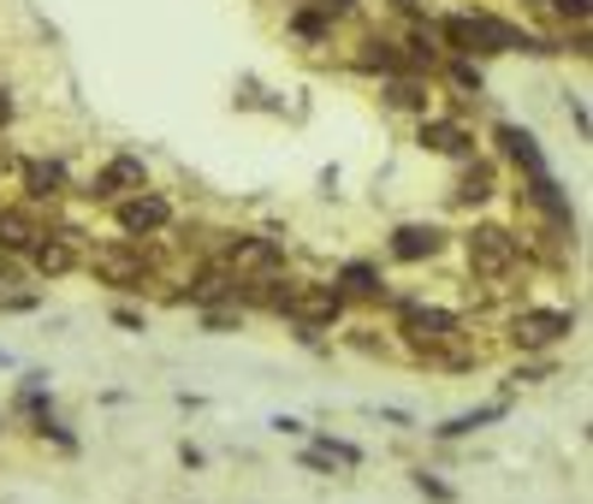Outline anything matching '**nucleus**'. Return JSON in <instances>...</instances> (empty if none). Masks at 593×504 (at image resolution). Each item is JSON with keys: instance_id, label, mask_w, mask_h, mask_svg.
Returning <instances> with one entry per match:
<instances>
[{"instance_id": "1", "label": "nucleus", "mask_w": 593, "mask_h": 504, "mask_svg": "<svg viewBox=\"0 0 593 504\" xmlns=\"http://www.w3.org/2000/svg\"><path fill=\"white\" fill-rule=\"evenodd\" d=\"M469 268L486 273V280H504L516 268V238L504 225H475L469 232Z\"/></svg>"}, {"instance_id": "2", "label": "nucleus", "mask_w": 593, "mask_h": 504, "mask_svg": "<svg viewBox=\"0 0 593 504\" xmlns=\"http://www.w3.org/2000/svg\"><path fill=\"white\" fill-rule=\"evenodd\" d=\"M339 285H309V291H291V303H285V315L303 326V333H321V326H333L339 321Z\"/></svg>"}, {"instance_id": "3", "label": "nucleus", "mask_w": 593, "mask_h": 504, "mask_svg": "<svg viewBox=\"0 0 593 504\" xmlns=\"http://www.w3.org/2000/svg\"><path fill=\"white\" fill-rule=\"evenodd\" d=\"M143 184H149L143 161H137V154H113V161L96 172L90 196H101V202H125V196H137V190H143Z\"/></svg>"}, {"instance_id": "4", "label": "nucleus", "mask_w": 593, "mask_h": 504, "mask_svg": "<svg viewBox=\"0 0 593 504\" xmlns=\"http://www.w3.org/2000/svg\"><path fill=\"white\" fill-rule=\"evenodd\" d=\"M564 333H570L564 309H522L516 326H511V339L522 344V351H546V344H557Z\"/></svg>"}, {"instance_id": "5", "label": "nucleus", "mask_w": 593, "mask_h": 504, "mask_svg": "<svg viewBox=\"0 0 593 504\" xmlns=\"http://www.w3.org/2000/svg\"><path fill=\"white\" fill-rule=\"evenodd\" d=\"M167 225H172V208L161 196H149V190L119 202V232L125 238H149V232H167Z\"/></svg>"}, {"instance_id": "6", "label": "nucleus", "mask_w": 593, "mask_h": 504, "mask_svg": "<svg viewBox=\"0 0 593 504\" xmlns=\"http://www.w3.org/2000/svg\"><path fill=\"white\" fill-rule=\"evenodd\" d=\"M404 333H410L415 351H428V344L458 339V315H445V309H428V303H404Z\"/></svg>"}, {"instance_id": "7", "label": "nucleus", "mask_w": 593, "mask_h": 504, "mask_svg": "<svg viewBox=\"0 0 593 504\" xmlns=\"http://www.w3.org/2000/svg\"><path fill=\"white\" fill-rule=\"evenodd\" d=\"M78 232H42L37 243H30V262H37V273H48V280H60V273L78 268Z\"/></svg>"}, {"instance_id": "8", "label": "nucleus", "mask_w": 593, "mask_h": 504, "mask_svg": "<svg viewBox=\"0 0 593 504\" xmlns=\"http://www.w3.org/2000/svg\"><path fill=\"white\" fill-rule=\"evenodd\" d=\"M96 273L108 285H119V291H143L149 285V262H143V255H125V250H101L96 255Z\"/></svg>"}, {"instance_id": "9", "label": "nucleus", "mask_w": 593, "mask_h": 504, "mask_svg": "<svg viewBox=\"0 0 593 504\" xmlns=\"http://www.w3.org/2000/svg\"><path fill=\"white\" fill-rule=\"evenodd\" d=\"M440 243H445L440 225H398V232H392V255H398V262H428V255H440Z\"/></svg>"}, {"instance_id": "10", "label": "nucleus", "mask_w": 593, "mask_h": 504, "mask_svg": "<svg viewBox=\"0 0 593 504\" xmlns=\"http://www.w3.org/2000/svg\"><path fill=\"white\" fill-rule=\"evenodd\" d=\"M42 238V225L30 208H0V250L7 255H30V243Z\"/></svg>"}, {"instance_id": "11", "label": "nucleus", "mask_w": 593, "mask_h": 504, "mask_svg": "<svg viewBox=\"0 0 593 504\" xmlns=\"http://www.w3.org/2000/svg\"><path fill=\"white\" fill-rule=\"evenodd\" d=\"M422 149H433V154H463L475 149V137H469L463 125H445V119H422Z\"/></svg>"}, {"instance_id": "12", "label": "nucleus", "mask_w": 593, "mask_h": 504, "mask_svg": "<svg viewBox=\"0 0 593 504\" xmlns=\"http://www.w3.org/2000/svg\"><path fill=\"white\" fill-rule=\"evenodd\" d=\"M24 190H30L37 202L60 196V190H66V167H60V161H24Z\"/></svg>"}, {"instance_id": "13", "label": "nucleus", "mask_w": 593, "mask_h": 504, "mask_svg": "<svg viewBox=\"0 0 593 504\" xmlns=\"http://www.w3.org/2000/svg\"><path fill=\"white\" fill-rule=\"evenodd\" d=\"M232 268H255V273L279 268V243L273 238H238L232 243Z\"/></svg>"}, {"instance_id": "14", "label": "nucleus", "mask_w": 593, "mask_h": 504, "mask_svg": "<svg viewBox=\"0 0 593 504\" xmlns=\"http://www.w3.org/2000/svg\"><path fill=\"white\" fill-rule=\"evenodd\" d=\"M499 143H504V154H511V161H522L529 172H546V161H540V149H534V137L522 131V125H499Z\"/></svg>"}, {"instance_id": "15", "label": "nucleus", "mask_w": 593, "mask_h": 504, "mask_svg": "<svg viewBox=\"0 0 593 504\" xmlns=\"http://www.w3.org/2000/svg\"><path fill=\"white\" fill-rule=\"evenodd\" d=\"M339 298H380V273L369 268V262H351V268H344L339 273Z\"/></svg>"}, {"instance_id": "16", "label": "nucleus", "mask_w": 593, "mask_h": 504, "mask_svg": "<svg viewBox=\"0 0 593 504\" xmlns=\"http://www.w3.org/2000/svg\"><path fill=\"white\" fill-rule=\"evenodd\" d=\"M486 196H493V167H486V161H469L463 184H458V202H486Z\"/></svg>"}, {"instance_id": "17", "label": "nucleus", "mask_w": 593, "mask_h": 504, "mask_svg": "<svg viewBox=\"0 0 593 504\" xmlns=\"http://www.w3.org/2000/svg\"><path fill=\"white\" fill-rule=\"evenodd\" d=\"M362 65H369V72H410V60L404 54H398V48L392 42H369V54H362Z\"/></svg>"}, {"instance_id": "18", "label": "nucleus", "mask_w": 593, "mask_h": 504, "mask_svg": "<svg viewBox=\"0 0 593 504\" xmlns=\"http://www.w3.org/2000/svg\"><path fill=\"white\" fill-rule=\"evenodd\" d=\"M326 24H333V19H326L321 7H303V12L291 19V30H296V37H309V42H321V37H326Z\"/></svg>"}, {"instance_id": "19", "label": "nucleus", "mask_w": 593, "mask_h": 504, "mask_svg": "<svg viewBox=\"0 0 593 504\" xmlns=\"http://www.w3.org/2000/svg\"><path fill=\"white\" fill-rule=\"evenodd\" d=\"M392 108H428V95L415 83H392Z\"/></svg>"}, {"instance_id": "20", "label": "nucleus", "mask_w": 593, "mask_h": 504, "mask_svg": "<svg viewBox=\"0 0 593 504\" xmlns=\"http://www.w3.org/2000/svg\"><path fill=\"white\" fill-rule=\"evenodd\" d=\"M415 486H422V493H428L433 504H451V486H445V481H433V475H415Z\"/></svg>"}, {"instance_id": "21", "label": "nucleus", "mask_w": 593, "mask_h": 504, "mask_svg": "<svg viewBox=\"0 0 593 504\" xmlns=\"http://www.w3.org/2000/svg\"><path fill=\"white\" fill-rule=\"evenodd\" d=\"M451 78H458L463 90H481V72H475V65H469V60H458V65H451Z\"/></svg>"}, {"instance_id": "22", "label": "nucleus", "mask_w": 593, "mask_h": 504, "mask_svg": "<svg viewBox=\"0 0 593 504\" xmlns=\"http://www.w3.org/2000/svg\"><path fill=\"white\" fill-rule=\"evenodd\" d=\"M552 7H557V12H564V19H575V24H582V19H587V0H552Z\"/></svg>"}, {"instance_id": "23", "label": "nucleus", "mask_w": 593, "mask_h": 504, "mask_svg": "<svg viewBox=\"0 0 593 504\" xmlns=\"http://www.w3.org/2000/svg\"><path fill=\"white\" fill-rule=\"evenodd\" d=\"M344 7H351V0H321V12H326V19H333V12H344Z\"/></svg>"}, {"instance_id": "24", "label": "nucleus", "mask_w": 593, "mask_h": 504, "mask_svg": "<svg viewBox=\"0 0 593 504\" xmlns=\"http://www.w3.org/2000/svg\"><path fill=\"white\" fill-rule=\"evenodd\" d=\"M7 119H12V101H7V90H0V125H7Z\"/></svg>"}, {"instance_id": "25", "label": "nucleus", "mask_w": 593, "mask_h": 504, "mask_svg": "<svg viewBox=\"0 0 593 504\" xmlns=\"http://www.w3.org/2000/svg\"><path fill=\"white\" fill-rule=\"evenodd\" d=\"M398 7H410V0H398Z\"/></svg>"}]
</instances>
